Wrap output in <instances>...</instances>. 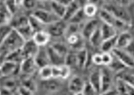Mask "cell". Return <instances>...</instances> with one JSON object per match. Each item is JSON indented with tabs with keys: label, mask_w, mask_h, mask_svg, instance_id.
Segmentation results:
<instances>
[{
	"label": "cell",
	"mask_w": 134,
	"mask_h": 95,
	"mask_svg": "<svg viewBox=\"0 0 134 95\" xmlns=\"http://www.w3.org/2000/svg\"><path fill=\"white\" fill-rule=\"evenodd\" d=\"M25 42L19 33L13 29L7 37L1 43V61L3 59L1 63L9 54L23 48Z\"/></svg>",
	"instance_id": "1"
},
{
	"label": "cell",
	"mask_w": 134,
	"mask_h": 95,
	"mask_svg": "<svg viewBox=\"0 0 134 95\" xmlns=\"http://www.w3.org/2000/svg\"><path fill=\"white\" fill-rule=\"evenodd\" d=\"M99 16L103 23L111 26L116 30H121V32L127 31L128 28L130 26V24L114 17L104 9H103L100 11Z\"/></svg>",
	"instance_id": "2"
},
{
	"label": "cell",
	"mask_w": 134,
	"mask_h": 95,
	"mask_svg": "<svg viewBox=\"0 0 134 95\" xmlns=\"http://www.w3.org/2000/svg\"><path fill=\"white\" fill-rule=\"evenodd\" d=\"M103 9L107 10L116 18L130 24V18L128 13L125 9L121 8L120 5L107 4Z\"/></svg>",
	"instance_id": "3"
},
{
	"label": "cell",
	"mask_w": 134,
	"mask_h": 95,
	"mask_svg": "<svg viewBox=\"0 0 134 95\" xmlns=\"http://www.w3.org/2000/svg\"><path fill=\"white\" fill-rule=\"evenodd\" d=\"M32 14L46 25H48L55 22L62 20L52 12H49L43 9L35 10Z\"/></svg>",
	"instance_id": "4"
},
{
	"label": "cell",
	"mask_w": 134,
	"mask_h": 95,
	"mask_svg": "<svg viewBox=\"0 0 134 95\" xmlns=\"http://www.w3.org/2000/svg\"><path fill=\"white\" fill-rule=\"evenodd\" d=\"M111 53L126 68H132L134 67V58L126 51L116 48Z\"/></svg>",
	"instance_id": "5"
},
{
	"label": "cell",
	"mask_w": 134,
	"mask_h": 95,
	"mask_svg": "<svg viewBox=\"0 0 134 95\" xmlns=\"http://www.w3.org/2000/svg\"><path fill=\"white\" fill-rule=\"evenodd\" d=\"M63 20L56 21L48 25L47 32L51 37H58L64 35L67 25Z\"/></svg>",
	"instance_id": "6"
},
{
	"label": "cell",
	"mask_w": 134,
	"mask_h": 95,
	"mask_svg": "<svg viewBox=\"0 0 134 95\" xmlns=\"http://www.w3.org/2000/svg\"><path fill=\"white\" fill-rule=\"evenodd\" d=\"M101 71V93L111 91L113 78L109 69L103 68Z\"/></svg>",
	"instance_id": "7"
},
{
	"label": "cell",
	"mask_w": 134,
	"mask_h": 95,
	"mask_svg": "<svg viewBox=\"0 0 134 95\" xmlns=\"http://www.w3.org/2000/svg\"><path fill=\"white\" fill-rule=\"evenodd\" d=\"M20 69V64L11 61L5 60L1 63V74L3 77H9Z\"/></svg>",
	"instance_id": "8"
},
{
	"label": "cell",
	"mask_w": 134,
	"mask_h": 95,
	"mask_svg": "<svg viewBox=\"0 0 134 95\" xmlns=\"http://www.w3.org/2000/svg\"><path fill=\"white\" fill-rule=\"evenodd\" d=\"M38 68L33 58H27L20 64V71L26 76H30Z\"/></svg>",
	"instance_id": "9"
},
{
	"label": "cell",
	"mask_w": 134,
	"mask_h": 95,
	"mask_svg": "<svg viewBox=\"0 0 134 95\" xmlns=\"http://www.w3.org/2000/svg\"><path fill=\"white\" fill-rule=\"evenodd\" d=\"M85 81L80 76L75 75L69 80L68 88L72 94L82 93L85 84Z\"/></svg>",
	"instance_id": "10"
},
{
	"label": "cell",
	"mask_w": 134,
	"mask_h": 95,
	"mask_svg": "<svg viewBox=\"0 0 134 95\" xmlns=\"http://www.w3.org/2000/svg\"><path fill=\"white\" fill-rule=\"evenodd\" d=\"M98 25L99 21L96 19H93L87 21L82 27V36L85 38L89 39L91 35L99 28Z\"/></svg>",
	"instance_id": "11"
},
{
	"label": "cell",
	"mask_w": 134,
	"mask_h": 95,
	"mask_svg": "<svg viewBox=\"0 0 134 95\" xmlns=\"http://www.w3.org/2000/svg\"><path fill=\"white\" fill-rule=\"evenodd\" d=\"M39 49V46L34 42L32 39L26 41L21 48L26 58H34Z\"/></svg>",
	"instance_id": "12"
},
{
	"label": "cell",
	"mask_w": 134,
	"mask_h": 95,
	"mask_svg": "<svg viewBox=\"0 0 134 95\" xmlns=\"http://www.w3.org/2000/svg\"><path fill=\"white\" fill-rule=\"evenodd\" d=\"M34 59L38 68H42L44 66L51 65L46 48L43 49L40 47L39 50Z\"/></svg>",
	"instance_id": "13"
},
{
	"label": "cell",
	"mask_w": 134,
	"mask_h": 95,
	"mask_svg": "<svg viewBox=\"0 0 134 95\" xmlns=\"http://www.w3.org/2000/svg\"><path fill=\"white\" fill-rule=\"evenodd\" d=\"M46 49L51 65L60 66L65 64V59L59 55L50 45L47 46Z\"/></svg>",
	"instance_id": "14"
},
{
	"label": "cell",
	"mask_w": 134,
	"mask_h": 95,
	"mask_svg": "<svg viewBox=\"0 0 134 95\" xmlns=\"http://www.w3.org/2000/svg\"><path fill=\"white\" fill-rule=\"evenodd\" d=\"M51 37L47 31H42L34 33L32 40L40 47H44L49 43Z\"/></svg>",
	"instance_id": "15"
},
{
	"label": "cell",
	"mask_w": 134,
	"mask_h": 95,
	"mask_svg": "<svg viewBox=\"0 0 134 95\" xmlns=\"http://www.w3.org/2000/svg\"><path fill=\"white\" fill-rule=\"evenodd\" d=\"M80 1H72L71 3L66 7V13L63 20L69 21V20L80 9L82 8Z\"/></svg>",
	"instance_id": "16"
},
{
	"label": "cell",
	"mask_w": 134,
	"mask_h": 95,
	"mask_svg": "<svg viewBox=\"0 0 134 95\" xmlns=\"http://www.w3.org/2000/svg\"><path fill=\"white\" fill-rule=\"evenodd\" d=\"M88 82L98 93H101L100 69L95 70L91 73Z\"/></svg>",
	"instance_id": "17"
},
{
	"label": "cell",
	"mask_w": 134,
	"mask_h": 95,
	"mask_svg": "<svg viewBox=\"0 0 134 95\" xmlns=\"http://www.w3.org/2000/svg\"><path fill=\"white\" fill-rule=\"evenodd\" d=\"M132 41V35L127 31L121 32L117 36L116 48L122 49L126 48Z\"/></svg>",
	"instance_id": "18"
},
{
	"label": "cell",
	"mask_w": 134,
	"mask_h": 95,
	"mask_svg": "<svg viewBox=\"0 0 134 95\" xmlns=\"http://www.w3.org/2000/svg\"><path fill=\"white\" fill-rule=\"evenodd\" d=\"M13 15L8 9L4 1H1L0 3V21L1 25L10 24Z\"/></svg>",
	"instance_id": "19"
},
{
	"label": "cell",
	"mask_w": 134,
	"mask_h": 95,
	"mask_svg": "<svg viewBox=\"0 0 134 95\" xmlns=\"http://www.w3.org/2000/svg\"><path fill=\"white\" fill-rule=\"evenodd\" d=\"M103 41L117 36V30L114 27L103 23L100 27Z\"/></svg>",
	"instance_id": "20"
},
{
	"label": "cell",
	"mask_w": 134,
	"mask_h": 95,
	"mask_svg": "<svg viewBox=\"0 0 134 95\" xmlns=\"http://www.w3.org/2000/svg\"><path fill=\"white\" fill-rule=\"evenodd\" d=\"M50 7L52 12L57 16L63 20L66 13V7L58 2L57 1H53L50 2Z\"/></svg>",
	"instance_id": "21"
},
{
	"label": "cell",
	"mask_w": 134,
	"mask_h": 95,
	"mask_svg": "<svg viewBox=\"0 0 134 95\" xmlns=\"http://www.w3.org/2000/svg\"><path fill=\"white\" fill-rule=\"evenodd\" d=\"M118 35L114 37L103 41L100 47L103 53L111 52L114 48H116L117 43Z\"/></svg>",
	"instance_id": "22"
},
{
	"label": "cell",
	"mask_w": 134,
	"mask_h": 95,
	"mask_svg": "<svg viewBox=\"0 0 134 95\" xmlns=\"http://www.w3.org/2000/svg\"><path fill=\"white\" fill-rule=\"evenodd\" d=\"M77 66L80 68H85L87 62L88 51L86 48L80 50L76 53Z\"/></svg>",
	"instance_id": "23"
},
{
	"label": "cell",
	"mask_w": 134,
	"mask_h": 95,
	"mask_svg": "<svg viewBox=\"0 0 134 95\" xmlns=\"http://www.w3.org/2000/svg\"><path fill=\"white\" fill-rule=\"evenodd\" d=\"M28 18L30 26L34 33L40 31H45L44 29L46 25L39 20L36 17L31 14L28 16Z\"/></svg>",
	"instance_id": "24"
},
{
	"label": "cell",
	"mask_w": 134,
	"mask_h": 95,
	"mask_svg": "<svg viewBox=\"0 0 134 95\" xmlns=\"http://www.w3.org/2000/svg\"><path fill=\"white\" fill-rule=\"evenodd\" d=\"M57 79L52 78L48 80H43V88L49 92H55L60 88V84Z\"/></svg>",
	"instance_id": "25"
},
{
	"label": "cell",
	"mask_w": 134,
	"mask_h": 95,
	"mask_svg": "<svg viewBox=\"0 0 134 95\" xmlns=\"http://www.w3.org/2000/svg\"><path fill=\"white\" fill-rule=\"evenodd\" d=\"M50 46L59 55L65 59L69 53L67 46L61 42H53Z\"/></svg>",
	"instance_id": "26"
},
{
	"label": "cell",
	"mask_w": 134,
	"mask_h": 95,
	"mask_svg": "<svg viewBox=\"0 0 134 95\" xmlns=\"http://www.w3.org/2000/svg\"><path fill=\"white\" fill-rule=\"evenodd\" d=\"M89 40L91 45L93 47H100L103 41L100 28L99 27L98 28L97 30L91 35Z\"/></svg>",
	"instance_id": "27"
},
{
	"label": "cell",
	"mask_w": 134,
	"mask_h": 95,
	"mask_svg": "<svg viewBox=\"0 0 134 95\" xmlns=\"http://www.w3.org/2000/svg\"><path fill=\"white\" fill-rule=\"evenodd\" d=\"M80 28L81 25L69 23V24L66 26L64 36L66 39H67L71 35L79 34Z\"/></svg>",
	"instance_id": "28"
},
{
	"label": "cell",
	"mask_w": 134,
	"mask_h": 95,
	"mask_svg": "<svg viewBox=\"0 0 134 95\" xmlns=\"http://www.w3.org/2000/svg\"><path fill=\"white\" fill-rule=\"evenodd\" d=\"M112 55L113 59L111 62L108 66V67L111 71L119 72L126 68L125 65L121 62L116 57Z\"/></svg>",
	"instance_id": "29"
},
{
	"label": "cell",
	"mask_w": 134,
	"mask_h": 95,
	"mask_svg": "<svg viewBox=\"0 0 134 95\" xmlns=\"http://www.w3.org/2000/svg\"><path fill=\"white\" fill-rule=\"evenodd\" d=\"M39 74L43 80H48L53 78L52 66L48 65L40 69Z\"/></svg>",
	"instance_id": "30"
},
{
	"label": "cell",
	"mask_w": 134,
	"mask_h": 95,
	"mask_svg": "<svg viewBox=\"0 0 134 95\" xmlns=\"http://www.w3.org/2000/svg\"><path fill=\"white\" fill-rule=\"evenodd\" d=\"M83 11L87 17H92L94 16L97 13L98 8L95 3H88L86 4L83 8Z\"/></svg>",
	"instance_id": "31"
},
{
	"label": "cell",
	"mask_w": 134,
	"mask_h": 95,
	"mask_svg": "<svg viewBox=\"0 0 134 95\" xmlns=\"http://www.w3.org/2000/svg\"><path fill=\"white\" fill-rule=\"evenodd\" d=\"M85 17L87 16L85 14L82 8L80 9L69 20V23L81 25L84 21Z\"/></svg>",
	"instance_id": "32"
},
{
	"label": "cell",
	"mask_w": 134,
	"mask_h": 95,
	"mask_svg": "<svg viewBox=\"0 0 134 95\" xmlns=\"http://www.w3.org/2000/svg\"><path fill=\"white\" fill-rule=\"evenodd\" d=\"M23 1H5V5L12 15H14L17 12L20 5H22Z\"/></svg>",
	"instance_id": "33"
},
{
	"label": "cell",
	"mask_w": 134,
	"mask_h": 95,
	"mask_svg": "<svg viewBox=\"0 0 134 95\" xmlns=\"http://www.w3.org/2000/svg\"><path fill=\"white\" fill-rule=\"evenodd\" d=\"M13 29V27L10 24L1 25V43L7 37Z\"/></svg>",
	"instance_id": "34"
},
{
	"label": "cell",
	"mask_w": 134,
	"mask_h": 95,
	"mask_svg": "<svg viewBox=\"0 0 134 95\" xmlns=\"http://www.w3.org/2000/svg\"><path fill=\"white\" fill-rule=\"evenodd\" d=\"M21 86L27 88L32 92H34L36 89V85L33 79L28 76L25 77L22 80Z\"/></svg>",
	"instance_id": "35"
},
{
	"label": "cell",
	"mask_w": 134,
	"mask_h": 95,
	"mask_svg": "<svg viewBox=\"0 0 134 95\" xmlns=\"http://www.w3.org/2000/svg\"><path fill=\"white\" fill-rule=\"evenodd\" d=\"M65 64L70 67L77 66L76 53H69L65 59Z\"/></svg>",
	"instance_id": "36"
},
{
	"label": "cell",
	"mask_w": 134,
	"mask_h": 95,
	"mask_svg": "<svg viewBox=\"0 0 134 95\" xmlns=\"http://www.w3.org/2000/svg\"><path fill=\"white\" fill-rule=\"evenodd\" d=\"M82 93L83 95H99L100 94L96 91L88 81L85 82V86Z\"/></svg>",
	"instance_id": "37"
},
{
	"label": "cell",
	"mask_w": 134,
	"mask_h": 95,
	"mask_svg": "<svg viewBox=\"0 0 134 95\" xmlns=\"http://www.w3.org/2000/svg\"><path fill=\"white\" fill-rule=\"evenodd\" d=\"M16 83L15 80L12 78L5 79L3 82V88L12 91L16 88Z\"/></svg>",
	"instance_id": "38"
},
{
	"label": "cell",
	"mask_w": 134,
	"mask_h": 95,
	"mask_svg": "<svg viewBox=\"0 0 134 95\" xmlns=\"http://www.w3.org/2000/svg\"><path fill=\"white\" fill-rule=\"evenodd\" d=\"M60 78L66 79L68 78L70 75L71 68L67 65L60 66Z\"/></svg>",
	"instance_id": "39"
},
{
	"label": "cell",
	"mask_w": 134,
	"mask_h": 95,
	"mask_svg": "<svg viewBox=\"0 0 134 95\" xmlns=\"http://www.w3.org/2000/svg\"><path fill=\"white\" fill-rule=\"evenodd\" d=\"M101 54L102 57L103 65L108 66L112 60V55L109 53H103Z\"/></svg>",
	"instance_id": "40"
},
{
	"label": "cell",
	"mask_w": 134,
	"mask_h": 95,
	"mask_svg": "<svg viewBox=\"0 0 134 95\" xmlns=\"http://www.w3.org/2000/svg\"><path fill=\"white\" fill-rule=\"evenodd\" d=\"M37 4V2L35 1L27 0L22 1V5L27 9L30 10L34 9Z\"/></svg>",
	"instance_id": "41"
},
{
	"label": "cell",
	"mask_w": 134,
	"mask_h": 95,
	"mask_svg": "<svg viewBox=\"0 0 134 95\" xmlns=\"http://www.w3.org/2000/svg\"><path fill=\"white\" fill-rule=\"evenodd\" d=\"M125 80V79H124ZM125 95H134V86L125 80Z\"/></svg>",
	"instance_id": "42"
},
{
	"label": "cell",
	"mask_w": 134,
	"mask_h": 95,
	"mask_svg": "<svg viewBox=\"0 0 134 95\" xmlns=\"http://www.w3.org/2000/svg\"><path fill=\"white\" fill-rule=\"evenodd\" d=\"M92 61L93 63L96 65H103L102 54L99 53H96L95 54L93 55L92 57Z\"/></svg>",
	"instance_id": "43"
},
{
	"label": "cell",
	"mask_w": 134,
	"mask_h": 95,
	"mask_svg": "<svg viewBox=\"0 0 134 95\" xmlns=\"http://www.w3.org/2000/svg\"><path fill=\"white\" fill-rule=\"evenodd\" d=\"M17 91H18L21 95H34V92L23 86H21L17 88Z\"/></svg>",
	"instance_id": "44"
},
{
	"label": "cell",
	"mask_w": 134,
	"mask_h": 95,
	"mask_svg": "<svg viewBox=\"0 0 134 95\" xmlns=\"http://www.w3.org/2000/svg\"><path fill=\"white\" fill-rule=\"evenodd\" d=\"M122 77L134 86V75H126Z\"/></svg>",
	"instance_id": "45"
},
{
	"label": "cell",
	"mask_w": 134,
	"mask_h": 95,
	"mask_svg": "<svg viewBox=\"0 0 134 95\" xmlns=\"http://www.w3.org/2000/svg\"><path fill=\"white\" fill-rule=\"evenodd\" d=\"M126 51L134 58V41H132L131 43L127 47Z\"/></svg>",
	"instance_id": "46"
},
{
	"label": "cell",
	"mask_w": 134,
	"mask_h": 95,
	"mask_svg": "<svg viewBox=\"0 0 134 95\" xmlns=\"http://www.w3.org/2000/svg\"><path fill=\"white\" fill-rule=\"evenodd\" d=\"M58 2L61 3L62 5H63L65 7H67L69 5L72 1H70V0H59V1H57Z\"/></svg>",
	"instance_id": "47"
},
{
	"label": "cell",
	"mask_w": 134,
	"mask_h": 95,
	"mask_svg": "<svg viewBox=\"0 0 134 95\" xmlns=\"http://www.w3.org/2000/svg\"><path fill=\"white\" fill-rule=\"evenodd\" d=\"M116 93V92L115 91L111 90L109 92H106V93H101L99 95H113V94H114Z\"/></svg>",
	"instance_id": "48"
},
{
	"label": "cell",
	"mask_w": 134,
	"mask_h": 95,
	"mask_svg": "<svg viewBox=\"0 0 134 95\" xmlns=\"http://www.w3.org/2000/svg\"><path fill=\"white\" fill-rule=\"evenodd\" d=\"M12 95H21V94L19 93L18 91H17V90L15 91L14 92H13V94Z\"/></svg>",
	"instance_id": "49"
},
{
	"label": "cell",
	"mask_w": 134,
	"mask_h": 95,
	"mask_svg": "<svg viewBox=\"0 0 134 95\" xmlns=\"http://www.w3.org/2000/svg\"><path fill=\"white\" fill-rule=\"evenodd\" d=\"M72 95H83V94L82 92V93H75V94H73Z\"/></svg>",
	"instance_id": "50"
},
{
	"label": "cell",
	"mask_w": 134,
	"mask_h": 95,
	"mask_svg": "<svg viewBox=\"0 0 134 95\" xmlns=\"http://www.w3.org/2000/svg\"><path fill=\"white\" fill-rule=\"evenodd\" d=\"M113 95H118V93H114V94H113Z\"/></svg>",
	"instance_id": "51"
},
{
	"label": "cell",
	"mask_w": 134,
	"mask_h": 95,
	"mask_svg": "<svg viewBox=\"0 0 134 95\" xmlns=\"http://www.w3.org/2000/svg\"><path fill=\"white\" fill-rule=\"evenodd\" d=\"M73 95V94H72V93H71L70 94H68V95Z\"/></svg>",
	"instance_id": "52"
},
{
	"label": "cell",
	"mask_w": 134,
	"mask_h": 95,
	"mask_svg": "<svg viewBox=\"0 0 134 95\" xmlns=\"http://www.w3.org/2000/svg\"></svg>",
	"instance_id": "53"
}]
</instances>
